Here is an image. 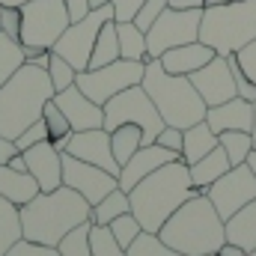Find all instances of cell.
Segmentation results:
<instances>
[{
    "label": "cell",
    "mask_w": 256,
    "mask_h": 256,
    "mask_svg": "<svg viewBox=\"0 0 256 256\" xmlns=\"http://www.w3.org/2000/svg\"><path fill=\"white\" fill-rule=\"evenodd\" d=\"M45 140H48V126H45V120H36L30 128H24L12 143H15V149H18V152H24V149L36 146V143H45Z\"/></svg>",
    "instance_id": "f35d334b"
},
{
    "label": "cell",
    "mask_w": 256,
    "mask_h": 256,
    "mask_svg": "<svg viewBox=\"0 0 256 256\" xmlns=\"http://www.w3.org/2000/svg\"><path fill=\"white\" fill-rule=\"evenodd\" d=\"M206 196L212 200V206L218 208V214H220L224 220L232 218L238 208H244L248 202L256 200V173H254V167H250L248 161L238 164V167H230L218 182L208 185Z\"/></svg>",
    "instance_id": "7c38bea8"
},
{
    "label": "cell",
    "mask_w": 256,
    "mask_h": 256,
    "mask_svg": "<svg viewBox=\"0 0 256 256\" xmlns=\"http://www.w3.org/2000/svg\"><path fill=\"white\" fill-rule=\"evenodd\" d=\"M0 9H3V3H0Z\"/></svg>",
    "instance_id": "6f0895ef"
},
{
    "label": "cell",
    "mask_w": 256,
    "mask_h": 256,
    "mask_svg": "<svg viewBox=\"0 0 256 256\" xmlns=\"http://www.w3.org/2000/svg\"><path fill=\"white\" fill-rule=\"evenodd\" d=\"M122 122H134L143 128V143H155L158 131L164 128V120L149 92L143 90V84H134L104 102V131H114Z\"/></svg>",
    "instance_id": "52a82bcc"
},
{
    "label": "cell",
    "mask_w": 256,
    "mask_h": 256,
    "mask_svg": "<svg viewBox=\"0 0 256 256\" xmlns=\"http://www.w3.org/2000/svg\"><path fill=\"white\" fill-rule=\"evenodd\" d=\"M48 74H51V84H54V90L60 92V90H66V86H72V84H74V78H78V68L68 63V60H63L60 54H54V51H51Z\"/></svg>",
    "instance_id": "8d00e7d4"
},
{
    "label": "cell",
    "mask_w": 256,
    "mask_h": 256,
    "mask_svg": "<svg viewBox=\"0 0 256 256\" xmlns=\"http://www.w3.org/2000/svg\"><path fill=\"white\" fill-rule=\"evenodd\" d=\"M196 188L191 182V170L182 158L152 170L146 179H140L131 191V214L140 220V226L146 232H158L164 226V220L191 196H196Z\"/></svg>",
    "instance_id": "6da1fadb"
},
{
    "label": "cell",
    "mask_w": 256,
    "mask_h": 256,
    "mask_svg": "<svg viewBox=\"0 0 256 256\" xmlns=\"http://www.w3.org/2000/svg\"><path fill=\"white\" fill-rule=\"evenodd\" d=\"M6 256H63V254H60L57 244H42V242H30V238L21 236V238L9 248Z\"/></svg>",
    "instance_id": "74e56055"
},
{
    "label": "cell",
    "mask_w": 256,
    "mask_h": 256,
    "mask_svg": "<svg viewBox=\"0 0 256 256\" xmlns=\"http://www.w3.org/2000/svg\"><path fill=\"white\" fill-rule=\"evenodd\" d=\"M15 152H18V149H15V143H12L9 137H3V134H0V164H6Z\"/></svg>",
    "instance_id": "7dc6e473"
},
{
    "label": "cell",
    "mask_w": 256,
    "mask_h": 256,
    "mask_svg": "<svg viewBox=\"0 0 256 256\" xmlns=\"http://www.w3.org/2000/svg\"><path fill=\"white\" fill-rule=\"evenodd\" d=\"M68 155L80 158V161H90L114 176H120V161L114 158V146H110V131L104 128H86V131H74L68 146H66Z\"/></svg>",
    "instance_id": "9a60e30c"
},
{
    "label": "cell",
    "mask_w": 256,
    "mask_h": 256,
    "mask_svg": "<svg viewBox=\"0 0 256 256\" xmlns=\"http://www.w3.org/2000/svg\"><path fill=\"white\" fill-rule=\"evenodd\" d=\"M176 158H182V155H179V152H170V149H164V146H158V143H143L126 164H122V170H120V188H122V191H131V188H134L140 179H146L152 170H158V167H164V164H170V161H176Z\"/></svg>",
    "instance_id": "ac0fdd59"
},
{
    "label": "cell",
    "mask_w": 256,
    "mask_h": 256,
    "mask_svg": "<svg viewBox=\"0 0 256 256\" xmlns=\"http://www.w3.org/2000/svg\"><path fill=\"white\" fill-rule=\"evenodd\" d=\"M140 84L155 102L164 126L191 128L206 120L208 104L202 102V96L196 92L188 74H173L161 66V60H146V72Z\"/></svg>",
    "instance_id": "5b68a950"
},
{
    "label": "cell",
    "mask_w": 256,
    "mask_h": 256,
    "mask_svg": "<svg viewBox=\"0 0 256 256\" xmlns=\"http://www.w3.org/2000/svg\"><path fill=\"white\" fill-rule=\"evenodd\" d=\"M57 108L66 114L72 131H86V128H104V108L96 104L78 84L54 92Z\"/></svg>",
    "instance_id": "2e32d148"
},
{
    "label": "cell",
    "mask_w": 256,
    "mask_h": 256,
    "mask_svg": "<svg viewBox=\"0 0 256 256\" xmlns=\"http://www.w3.org/2000/svg\"><path fill=\"white\" fill-rule=\"evenodd\" d=\"M167 3L170 0H143V6H140V12H137V18H134V24L146 33L155 21H158V15L167 9Z\"/></svg>",
    "instance_id": "60d3db41"
},
{
    "label": "cell",
    "mask_w": 256,
    "mask_h": 256,
    "mask_svg": "<svg viewBox=\"0 0 256 256\" xmlns=\"http://www.w3.org/2000/svg\"><path fill=\"white\" fill-rule=\"evenodd\" d=\"M200 21H202V9H173L167 6L158 21L146 30V48H149V60H158L164 51L176 48V45H188L200 39Z\"/></svg>",
    "instance_id": "30bf717a"
},
{
    "label": "cell",
    "mask_w": 256,
    "mask_h": 256,
    "mask_svg": "<svg viewBox=\"0 0 256 256\" xmlns=\"http://www.w3.org/2000/svg\"><path fill=\"white\" fill-rule=\"evenodd\" d=\"M214 256H248L244 248H238V244H232V242H224L220 248H218V254Z\"/></svg>",
    "instance_id": "c3c4849f"
},
{
    "label": "cell",
    "mask_w": 256,
    "mask_h": 256,
    "mask_svg": "<svg viewBox=\"0 0 256 256\" xmlns=\"http://www.w3.org/2000/svg\"><path fill=\"white\" fill-rule=\"evenodd\" d=\"M230 167H232V164H230V158H226L224 146L218 143V146H214L208 155H202L196 164H188L194 188H196L200 194H206V191H208V185H212V182H218V179H220Z\"/></svg>",
    "instance_id": "7402d4cb"
},
{
    "label": "cell",
    "mask_w": 256,
    "mask_h": 256,
    "mask_svg": "<svg viewBox=\"0 0 256 256\" xmlns=\"http://www.w3.org/2000/svg\"><path fill=\"white\" fill-rule=\"evenodd\" d=\"M224 230H226V242L244 248L248 254L256 250V200L248 202L244 208H238L232 218H226Z\"/></svg>",
    "instance_id": "603a6c76"
},
{
    "label": "cell",
    "mask_w": 256,
    "mask_h": 256,
    "mask_svg": "<svg viewBox=\"0 0 256 256\" xmlns=\"http://www.w3.org/2000/svg\"><path fill=\"white\" fill-rule=\"evenodd\" d=\"M66 9H68V21H80L84 15H90V0H63Z\"/></svg>",
    "instance_id": "bcb514c9"
},
{
    "label": "cell",
    "mask_w": 256,
    "mask_h": 256,
    "mask_svg": "<svg viewBox=\"0 0 256 256\" xmlns=\"http://www.w3.org/2000/svg\"><path fill=\"white\" fill-rule=\"evenodd\" d=\"M128 256H185V254H179V250H173L170 244H164L158 232H146V230H143V232L131 242Z\"/></svg>",
    "instance_id": "d6a6232c"
},
{
    "label": "cell",
    "mask_w": 256,
    "mask_h": 256,
    "mask_svg": "<svg viewBox=\"0 0 256 256\" xmlns=\"http://www.w3.org/2000/svg\"><path fill=\"white\" fill-rule=\"evenodd\" d=\"M218 140H220V146H224V152H226V158H230L232 167L244 164L248 155L254 152V137H250V131H220Z\"/></svg>",
    "instance_id": "1f68e13d"
},
{
    "label": "cell",
    "mask_w": 256,
    "mask_h": 256,
    "mask_svg": "<svg viewBox=\"0 0 256 256\" xmlns=\"http://www.w3.org/2000/svg\"><path fill=\"white\" fill-rule=\"evenodd\" d=\"M120 57H122V54H120L116 21L110 18V21L102 27L98 39H96V45H92V54H90V66H86V68H98V66H108V63H114V60H120Z\"/></svg>",
    "instance_id": "d4e9b609"
},
{
    "label": "cell",
    "mask_w": 256,
    "mask_h": 256,
    "mask_svg": "<svg viewBox=\"0 0 256 256\" xmlns=\"http://www.w3.org/2000/svg\"><path fill=\"white\" fill-rule=\"evenodd\" d=\"M39 191L42 188H39V182L33 179L30 170H15L9 164H0V196H6L9 202H15L21 208V206H27Z\"/></svg>",
    "instance_id": "44dd1931"
},
{
    "label": "cell",
    "mask_w": 256,
    "mask_h": 256,
    "mask_svg": "<svg viewBox=\"0 0 256 256\" xmlns=\"http://www.w3.org/2000/svg\"><path fill=\"white\" fill-rule=\"evenodd\" d=\"M114 18V6H102V9H92L90 15H84L80 21H72L63 30V36L54 42V54H60L63 60L74 66L78 72H84L90 66V54H92V45L102 33V27Z\"/></svg>",
    "instance_id": "8fae6325"
},
{
    "label": "cell",
    "mask_w": 256,
    "mask_h": 256,
    "mask_svg": "<svg viewBox=\"0 0 256 256\" xmlns=\"http://www.w3.org/2000/svg\"><path fill=\"white\" fill-rule=\"evenodd\" d=\"M110 6H114V21H134L143 0H110Z\"/></svg>",
    "instance_id": "ee69618b"
},
{
    "label": "cell",
    "mask_w": 256,
    "mask_h": 256,
    "mask_svg": "<svg viewBox=\"0 0 256 256\" xmlns=\"http://www.w3.org/2000/svg\"><path fill=\"white\" fill-rule=\"evenodd\" d=\"M206 122L212 126L214 134L220 131H250L254 128V102L236 96L224 104H214L206 110Z\"/></svg>",
    "instance_id": "d6986e66"
},
{
    "label": "cell",
    "mask_w": 256,
    "mask_h": 256,
    "mask_svg": "<svg viewBox=\"0 0 256 256\" xmlns=\"http://www.w3.org/2000/svg\"><path fill=\"white\" fill-rule=\"evenodd\" d=\"M143 72H146V63L143 60H126V57H120V60H114V63H108V66L78 72L74 84L96 104L104 108L108 98H114L116 92H122V90L134 86V84H140L143 80Z\"/></svg>",
    "instance_id": "ba28073f"
},
{
    "label": "cell",
    "mask_w": 256,
    "mask_h": 256,
    "mask_svg": "<svg viewBox=\"0 0 256 256\" xmlns=\"http://www.w3.org/2000/svg\"><path fill=\"white\" fill-rule=\"evenodd\" d=\"M254 39H256V0H230V3L202 9L200 42L214 48V54L230 57Z\"/></svg>",
    "instance_id": "8992f818"
},
{
    "label": "cell",
    "mask_w": 256,
    "mask_h": 256,
    "mask_svg": "<svg viewBox=\"0 0 256 256\" xmlns=\"http://www.w3.org/2000/svg\"><path fill=\"white\" fill-rule=\"evenodd\" d=\"M212 57H214V48H208L206 42L196 39V42L176 45V48L164 51L158 60H161V66H164L167 72H173V74H194L196 68H202Z\"/></svg>",
    "instance_id": "ffe728a7"
},
{
    "label": "cell",
    "mask_w": 256,
    "mask_h": 256,
    "mask_svg": "<svg viewBox=\"0 0 256 256\" xmlns=\"http://www.w3.org/2000/svg\"><path fill=\"white\" fill-rule=\"evenodd\" d=\"M250 137H254V149H256V102H254V128H250Z\"/></svg>",
    "instance_id": "816d5d0a"
},
{
    "label": "cell",
    "mask_w": 256,
    "mask_h": 256,
    "mask_svg": "<svg viewBox=\"0 0 256 256\" xmlns=\"http://www.w3.org/2000/svg\"><path fill=\"white\" fill-rule=\"evenodd\" d=\"M68 24L72 21L63 0H27L21 6V45L54 48Z\"/></svg>",
    "instance_id": "9c48e42d"
},
{
    "label": "cell",
    "mask_w": 256,
    "mask_h": 256,
    "mask_svg": "<svg viewBox=\"0 0 256 256\" xmlns=\"http://www.w3.org/2000/svg\"><path fill=\"white\" fill-rule=\"evenodd\" d=\"M42 120H45V126H48V140L66 152V146H68V140H72V126H68V120H66V114L57 108V102L51 98L48 104H45V110H42Z\"/></svg>",
    "instance_id": "f546056e"
},
{
    "label": "cell",
    "mask_w": 256,
    "mask_h": 256,
    "mask_svg": "<svg viewBox=\"0 0 256 256\" xmlns=\"http://www.w3.org/2000/svg\"><path fill=\"white\" fill-rule=\"evenodd\" d=\"M110 0H90V9H102V6H108Z\"/></svg>",
    "instance_id": "f907efd6"
},
{
    "label": "cell",
    "mask_w": 256,
    "mask_h": 256,
    "mask_svg": "<svg viewBox=\"0 0 256 256\" xmlns=\"http://www.w3.org/2000/svg\"><path fill=\"white\" fill-rule=\"evenodd\" d=\"M226 60H230V68H232V78H236V90H238V96H242V98H248V102H256V84L248 78V72L242 68L238 57H236V54H230Z\"/></svg>",
    "instance_id": "ab89813d"
},
{
    "label": "cell",
    "mask_w": 256,
    "mask_h": 256,
    "mask_svg": "<svg viewBox=\"0 0 256 256\" xmlns=\"http://www.w3.org/2000/svg\"><path fill=\"white\" fill-rule=\"evenodd\" d=\"M161 242L185 256H214L218 248L226 242L224 218L212 206L206 194H196L182 202L158 230Z\"/></svg>",
    "instance_id": "3957f363"
},
{
    "label": "cell",
    "mask_w": 256,
    "mask_h": 256,
    "mask_svg": "<svg viewBox=\"0 0 256 256\" xmlns=\"http://www.w3.org/2000/svg\"><path fill=\"white\" fill-rule=\"evenodd\" d=\"M116 36H120V54L126 60H149V48H146V33L134 24V21H116Z\"/></svg>",
    "instance_id": "484cf974"
},
{
    "label": "cell",
    "mask_w": 256,
    "mask_h": 256,
    "mask_svg": "<svg viewBox=\"0 0 256 256\" xmlns=\"http://www.w3.org/2000/svg\"><path fill=\"white\" fill-rule=\"evenodd\" d=\"M63 185L78 191L90 206H96L114 188H120V176H114V173L90 164V161H80V158L63 152Z\"/></svg>",
    "instance_id": "4fadbf2b"
},
{
    "label": "cell",
    "mask_w": 256,
    "mask_h": 256,
    "mask_svg": "<svg viewBox=\"0 0 256 256\" xmlns=\"http://www.w3.org/2000/svg\"><path fill=\"white\" fill-rule=\"evenodd\" d=\"M220 140H218V134L212 131V126L202 120V122H196V126L185 128V143H182V161L185 164H196L202 155H208L214 146H218Z\"/></svg>",
    "instance_id": "cb8c5ba5"
},
{
    "label": "cell",
    "mask_w": 256,
    "mask_h": 256,
    "mask_svg": "<svg viewBox=\"0 0 256 256\" xmlns=\"http://www.w3.org/2000/svg\"><path fill=\"white\" fill-rule=\"evenodd\" d=\"M24 161H27V170L33 173V179L39 182L42 191H57L63 185V152L45 140V143H36L30 149L21 152Z\"/></svg>",
    "instance_id": "e0dca14e"
},
{
    "label": "cell",
    "mask_w": 256,
    "mask_h": 256,
    "mask_svg": "<svg viewBox=\"0 0 256 256\" xmlns=\"http://www.w3.org/2000/svg\"><path fill=\"white\" fill-rule=\"evenodd\" d=\"M155 143H158V146H164V149H170V152H179V155H182V143H185V128L164 126L161 131H158Z\"/></svg>",
    "instance_id": "7bdbcfd3"
},
{
    "label": "cell",
    "mask_w": 256,
    "mask_h": 256,
    "mask_svg": "<svg viewBox=\"0 0 256 256\" xmlns=\"http://www.w3.org/2000/svg\"><path fill=\"white\" fill-rule=\"evenodd\" d=\"M126 212H131L128 191H122V188H114V191L108 194L104 200H98V202L92 206L90 224H96V226H108L114 218H120V214H126Z\"/></svg>",
    "instance_id": "4316f807"
},
{
    "label": "cell",
    "mask_w": 256,
    "mask_h": 256,
    "mask_svg": "<svg viewBox=\"0 0 256 256\" xmlns=\"http://www.w3.org/2000/svg\"><path fill=\"white\" fill-rule=\"evenodd\" d=\"M167 6H173V9H206V0H170Z\"/></svg>",
    "instance_id": "681fc988"
},
{
    "label": "cell",
    "mask_w": 256,
    "mask_h": 256,
    "mask_svg": "<svg viewBox=\"0 0 256 256\" xmlns=\"http://www.w3.org/2000/svg\"><path fill=\"white\" fill-rule=\"evenodd\" d=\"M236 57H238L242 68L248 72V78L256 84V39H254V42H248L242 51H236Z\"/></svg>",
    "instance_id": "f6af8a7d"
},
{
    "label": "cell",
    "mask_w": 256,
    "mask_h": 256,
    "mask_svg": "<svg viewBox=\"0 0 256 256\" xmlns=\"http://www.w3.org/2000/svg\"><path fill=\"white\" fill-rule=\"evenodd\" d=\"M0 30L21 42V6H3L0 9Z\"/></svg>",
    "instance_id": "b9f144b4"
},
{
    "label": "cell",
    "mask_w": 256,
    "mask_h": 256,
    "mask_svg": "<svg viewBox=\"0 0 256 256\" xmlns=\"http://www.w3.org/2000/svg\"><path fill=\"white\" fill-rule=\"evenodd\" d=\"M110 146H114V158L120 161V167L126 164L128 158L143 146V128L134 122H122L110 131Z\"/></svg>",
    "instance_id": "83f0119b"
},
{
    "label": "cell",
    "mask_w": 256,
    "mask_h": 256,
    "mask_svg": "<svg viewBox=\"0 0 256 256\" xmlns=\"http://www.w3.org/2000/svg\"><path fill=\"white\" fill-rule=\"evenodd\" d=\"M0 3H3V6H24L27 0H0Z\"/></svg>",
    "instance_id": "f5cc1de1"
},
{
    "label": "cell",
    "mask_w": 256,
    "mask_h": 256,
    "mask_svg": "<svg viewBox=\"0 0 256 256\" xmlns=\"http://www.w3.org/2000/svg\"><path fill=\"white\" fill-rule=\"evenodd\" d=\"M21 238V208L0 196V256L9 254V248Z\"/></svg>",
    "instance_id": "f1b7e54d"
},
{
    "label": "cell",
    "mask_w": 256,
    "mask_h": 256,
    "mask_svg": "<svg viewBox=\"0 0 256 256\" xmlns=\"http://www.w3.org/2000/svg\"><path fill=\"white\" fill-rule=\"evenodd\" d=\"M90 244H92V256H128V250L114 238L108 226L90 224Z\"/></svg>",
    "instance_id": "e575fe53"
},
{
    "label": "cell",
    "mask_w": 256,
    "mask_h": 256,
    "mask_svg": "<svg viewBox=\"0 0 256 256\" xmlns=\"http://www.w3.org/2000/svg\"><path fill=\"white\" fill-rule=\"evenodd\" d=\"M248 256H256V250H250V254H248Z\"/></svg>",
    "instance_id": "9f6ffc18"
},
{
    "label": "cell",
    "mask_w": 256,
    "mask_h": 256,
    "mask_svg": "<svg viewBox=\"0 0 256 256\" xmlns=\"http://www.w3.org/2000/svg\"><path fill=\"white\" fill-rule=\"evenodd\" d=\"M220 3H230V0H206V6H220Z\"/></svg>",
    "instance_id": "11a10c76"
},
{
    "label": "cell",
    "mask_w": 256,
    "mask_h": 256,
    "mask_svg": "<svg viewBox=\"0 0 256 256\" xmlns=\"http://www.w3.org/2000/svg\"><path fill=\"white\" fill-rule=\"evenodd\" d=\"M24 63H27V60H24V45L0 30V86H3Z\"/></svg>",
    "instance_id": "4dcf8cb0"
},
{
    "label": "cell",
    "mask_w": 256,
    "mask_h": 256,
    "mask_svg": "<svg viewBox=\"0 0 256 256\" xmlns=\"http://www.w3.org/2000/svg\"><path fill=\"white\" fill-rule=\"evenodd\" d=\"M108 230L114 232V238H116V242H120V244H122L126 250L131 248V242H134V238H137V236L143 232L140 220H137V218H134L131 212H126V214H120V218H114V220L108 224Z\"/></svg>",
    "instance_id": "d590c367"
},
{
    "label": "cell",
    "mask_w": 256,
    "mask_h": 256,
    "mask_svg": "<svg viewBox=\"0 0 256 256\" xmlns=\"http://www.w3.org/2000/svg\"><path fill=\"white\" fill-rule=\"evenodd\" d=\"M54 84L48 68L24 63L0 86V134L15 140L24 128L42 120L45 104L54 98Z\"/></svg>",
    "instance_id": "277c9868"
},
{
    "label": "cell",
    "mask_w": 256,
    "mask_h": 256,
    "mask_svg": "<svg viewBox=\"0 0 256 256\" xmlns=\"http://www.w3.org/2000/svg\"><path fill=\"white\" fill-rule=\"evenodd\" d=\"M188 78H191V84L196 86V92L202 96V102H206L208 108L224 104V102H230V98L238 96L236 78H232V68H230V60L220 57V54H214L202 68H196Z\"/></svg>",
    "instance_id": "5bb4252c"
},
{
    "label": "cell",
    "mask_w": 256,
    "mask_h": 256,
    "mask_svg": "<svg viewBox=\"0 0 256 256\" xmlns=\"http://www.w3.org/2000/svg\"><path fill=\"white\" fill-rule=\"evenodd\" d=\"M90 214L92 206L66 185L57 191H39L27 206H21V236L42 244H60L66 232L86 224Z\"/></svg>",
    "instance_id": "7a4b0ae2"
},
{
    "label": "cell",
    "mask_w": 256,
    "mask_h": 256,
    "mask_svg": "<svg viewBox=\"0 0 256 256\" xmlns=\"http://www.w3.org/2000/svg\"><path fill=\"white\" fill-rule=\"evenodd\" d=\"M248 164L254 167V173H256V149H254V152H250V155H248Z\"/></svg>",
    "instance_id": "db71d44e"
},
{
    "label": "cell",
    "mask_w": 256,
    "mask_h": 256,
    "mask_svg": "<svg viewBox=\"0 0 256 256\" xmlns=\"http://www.w3.org/2000/svg\"><path fill=\"white\" fill-rule=\"evenodd\" d=\"M60 254L63 256H92V244H90V220L68 230L63 238H60Z\"/></svg>",
    "instance_id": "836d02e7"
}]
</instances>
